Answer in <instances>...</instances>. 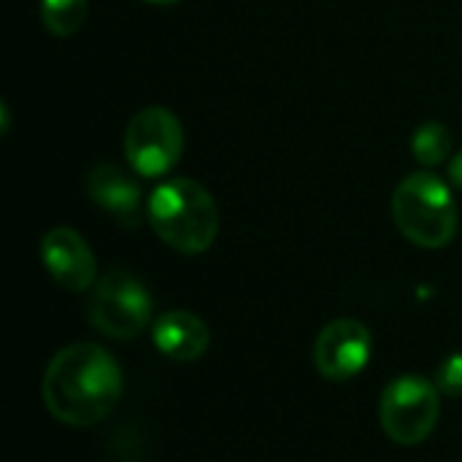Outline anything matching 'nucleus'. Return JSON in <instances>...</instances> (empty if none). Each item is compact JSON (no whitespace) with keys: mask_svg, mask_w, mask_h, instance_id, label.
Wrapping results in <instances>:
<instances>
[{"mask_svg":"<svg viewBox=\"0 0 462 462\" xmlns=\"http://www.w3.org/2000/svg\"><path fill=\"white\" fill-rule=\"evenodd\" d=\"M41 393L57 422L87 428L100 422L122 398V371L103 346L73 344L51 357Z\"/></svg>","mask_w":462,"mask_h":462,"instance_id":"nucleus-1","label":"nucleus"},{"mask_svg":"<svg viewBox=\"0 0 462 462\" xmlns=\"http://www.w3.org/2000/svg\"><path fill=\"white\" fill-rule=\"evenodd\" d=\"M146 217L160 241L181 254L206 252L219 233V208L208 189L192 179L160 184L146 203Z\"/></svg>","mask_w":462,"mask_h":462,"instance_id":"nucleus-2","label":"nucleus"},{"mask_svg":"<svg viewBox=\"0 0 462 462\" xmlns=\"http://www.w3.org/2000/svg\"><path fill=\"white\" fill-rule=\"evenodd\" d=\"M393 217L398 230L422 249H441L457 233V206L449 187L428 173L406 176L393 195Z\"/></svg>","mask_w":462,"mask_h":462,"instance_id":"nucleus-3","label":"nucleus"},{"mask_svg":"<svg viewBox=\"0 0 462 462\" xmlns=\"http://www.w3.org/2000/svg\"><path fill=\"white\" fill-rule=\"evenodd\" d=\"M439 387L436 382H428L425 376L409 374L393 379L379 403V420L384 433L401 444V447H414L422 444L436 422H439Z\"/></svg>","mask_w":462,"mask_h":462,"instance_id":"nucleus-4","label":"nucleus"},{"mask_svg":"<svg viewBox=\"0 0 462 462\" xmlns=\"http://www.w3.org/2000/svg\"><path fill=\"white\" fill-rule=\"evenodd\" d=\"M87 317L97 333L127 341L146 330L152 319V298L135 276L111 271L92 287Z\"/></svg>","mask_w":462,"mask_h":462,"instance_id":"nucleus-5","label":"nucleus"},{"mask_svg":"<svg viewBox=\"0 0 462 462\" xmlns=\"http://www.w3.org/2000/svg\"><path fill=\"white\" fill-rule=\"evenodd\" d=\"M184 149V130L173 111L162 106L141 108L125 133V157L130 168L141 176H162L168 173Z\"/></svg>","mask_w":462,"mask_h":462,"instance_id":"nucleus-6","label":"nucleus"},{"mask_svg":"<svg viewBox=\"0 0 462 462\" xmlns=\"http://www.w3.org/2000/svg\"><path fill=\"white\" fill-rule=\"evenodd\" d=\"M371 360V333L357 319H336L322 328L314 344L317 371L330 382L355 379Z\"/></svg>","mask_w":462,"mask_h":462,"instance_id":"nucleus-7","label":"nucleus"},{"mask_svg":"<svg viewBox=\"0 0 462 462\" xmlns=\"http://www.w3.org/2000/svg\"><path fill=\"white\" fill-rule=\"evenodd\" d=\"M41 260L49 276L70 292L95 284V254L73 227L49 230L41 241Z\"/></svg>","mask_w":462,"mask_h":462,"instance_id":"nucleus-8","label":"nucleus"},{"mask_svg":"<svg viewBox=\"0 0 462 462\" xmlns=\"http://www.w3.org/2000/svg\"><path fill=\"white\" fill-rule=\"evenodd\" d=\"M87 195L122 227L141 225V187L116 165H95L87 173Z\"/></svg>","mask_w":462,"mask_h":462,"instance_id":"nucleus-9","label":"nucleus"},{"mask_svg":"<svg viewBox=\"0 0 462 462\" xmlns=\"http://www.w3.org/2000/svg\"><path fill=\"white\" fill-rule=\"evenodd\" d=\"M154 344L157 349L179 363L200 360L208 349V328L206 322L192 311H168L154 322Z\"/></svg>","mask_w":462,"mask_h":462,"instance_id":"nucleus-10","label":"nucleus"},{"mask_svg":"<svg viewBox=\"0 0 462 462\" xmlns=\"http://www.w3.org/2000/svg\"><path fill=\"white\" fill-rule=\"evenodd\" d=\"M89 11V0H41V19L51 35H73Z\"/></svg>","mask_w":462,"mask_h":462,"instance_id":"nucleus-11","label":"nucleus"},{"mask_svg":"<svg viewBox=\"0 0 462 462\" xmlns=\"http://www.w3.org/2000/svg\"><path fill=\"white\" fill-rule=\"evenodd\" d=\"M452 149V135L444 125L439 122H428L422 125L414 135H411V152L422 165H439L447 160Z\"/></svg>","mask_w":462,"mask_h":462,"instance_id":"nucleus-12","label":"nucleus"},{"mask_svg":"<svg viewBox=\"0 0 462 462\" xmlns=\"http://www.w3.org/2000/svg\"><path fill=\"white\" fill-rule=\"evenodd\" d=\"M436 387L447 398H462V352L449 355L439 374H436Z\"/></svg>","mask_w":462,"mask_h":462,"instance_id":"nucleus-13","label":"nucleus"},{"mask_svg":"<svg viewBox=\"0 0 462 462\" xmlns=\"http://www.w3.org/2000/svg\"><path fill=\"white\" fill-rule=\"evenodd\" d=\"M449 179H452L455 187H460L462 189V149L455 154V160L449 162Z\"/></svg>","mask_w":462,"mask_h":462,"instance_id":"nucleus-14","label":"nucleus"},{"mask_svg":"<svg viewBox=\"0 0 462 462\" xmlns=\"http://www.w3.org/2000/svg\"><path fill=\"white\" fill-rule=\"evenodd\" d=\"M146 3H154V5H173V3H179V0H146Z\"/></svg>","mask_w":462,"mask_h":462,"instance_id":"nucleus-15","label":"nucleus"}]
</instances>
